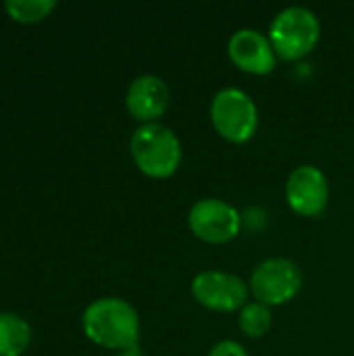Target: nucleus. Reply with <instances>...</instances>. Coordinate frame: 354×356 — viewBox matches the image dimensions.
<instances>
[{
  "label": "nucleus",
  "instance_id": "nucleus-5",
  "mask_svg": "<svg viewBox=\"0 0 354 356\" xmlns=\"http://www.w3.org/2000/svg\"><path fill=\"white\" fill-rule=\"evenodd\" d=\"M303 282V271L292 259L273 257L255 267L248 288L257 302H263L267 307H280L300 294Z\"/></svg>",
  "mask_w": 354,
  "mask_h": 356
},
{
  "label": "nucleus",
  "instance_id": "nucleus-13",
  "mask_svg": "<svg viewBox=\"0 0 354 356\" xmlns=\"http://www.w3.org/2000/svg\"><path fill=\"white\" fill-rule=\"evenodd\" d=\"M54 0H6L4 10L19 23H38L54 10Z\"/></svg>",
  "mask_w": 354,
  "mask_h": 356
},
{
  "label": "nucleus",
  "instance_id": "nucleus-10",
  "mask_svg": "<svg viewBox=\"0 0 354 356\" xmlns=\"http://www.w3.org/2000/svg\"><path fill=\"white\" fill-rule=\"evenodd\" d=\"M169 86L165 83L163 77L146 73L136 77L125 94V106L127 113L144 123H159V119L167 113L169 108Z\"/></svg>",
  "mask_w": 354,
  "mask_h": 356
},
{
  "label": "nucleus",
  "instance_id": "nucleus-15",
  "mask_svg": "<svg viewBox=\"0 0 354 356\" xmlns=\"http://www.w3.org/2000/svg\"><path fill=\"white\" fill-rule=\"evenodd\" d=\"M115 356H144V353L136 346V348H129V350H123V353H117Z\"/></svg>",
  "mask_w": 354,
  "mask_h": 356
},
{
  "label": "nucleus",
  "instance_id": "nucleus-7",
  "mask_svg": "<svg viewBox=\"0 0 354 356\" xmlns=\"http://www.w3.org/2000/svg\"><path fill=\"white\" fill-rule=\"evenodd\" d=\"M248 284L230 271L209 269L192 280L194 300L215 313H236L248 305Z\"/></svg>",
  "mask_w": 354,
  "mask_h": 356
},
{
  "label": "nucleus",
  "instance_id": "nucleus-6",
  "mask_svg": "<svg viewBox=\"0 0 354 356\" xmlns=\"http://www.w3.org/2000/svg\"><path fill=\"white\" fill-rule=\"evenodd\" d=\"M190 232L207 244H227L240 236L242 215L227 200L202 198L188 213Z\"/></svg>",
  "mask_w": 354,
  "mask_h": 356
},
{
  "label": "nucleus",
  "instance_id": "nucleus-4",
  "mask_svg": "<svg viewBox=\"0 0 354 356\" xmlns=\"http://www.w3.org/2000/svg\"><path fill=\"white\" fill-rule=\"evenodd\" d=\"M211 123L223 140L232 144H244L257 134L259 108L252 96L244 90L223 88L213 96Z\"/></svg>",
  "mask_w": 354,
  "mask_h": 356
},
{
  "label": "nucleus",
  "instance_id": "nucleus-12",
  "mask_svg": "<svg viewBox=\"0 0 354 356\" xmlns=\"http://www.w3.org/2000/svg\"><path fill=\"white\" fill-rule=\"evenodd\" d=\"M238 325H240L244 336L263 338L265 334H269V330L273 325L271 307H267L263 302H257V300L248 302L246 307H242V311L238 315Z\"/></svg>",
  "mask_w": 354,
  "mask_h": 356
},
{
  "label": "nucleus",
  "instance_id": "nucleus-9",
  "mask_svg": "<svg viewBox=\"0 0 354 356\" xmlns=\"http://www.w3.org/2000/svg\"><path fill=\"white\" fill-rule=\"evenodd\" d=\"M230 60L244 73L269 75L277 65V54L269 42V35L257 29H238L227 42Z\"/></svg>",
  "mask_w": 354,
  "mask_h": 356
},
{
  "label": "nucleus",
  "instance_id": "nucleus-8",
  "mask_svg": "<svg viewBox=\"0 0 354 356\" xmlns=\"http://www.w3.org/2000/svg\"><path fill=\"white\" fill-rule=\"evenodd\" d=\"M288 207L300 217H321L330 202V181L315 165L296 167L286 181Z\"/></svg>",
  "mask_w": 354,
  "mask_h": 356
},
{
  "label": "nucleus",
  "instance_id": "nucleus-3",
  "mask_svg": "<svg viewBox=\"0 0 354 356\" xmlns=\"http://www.w3.org/2000/svg\"><path fill=\"white\" fill-rule=\"evenodd\" d=\"M321 40L319 17L307 6L280 10L269 25V42L284 60H300L311 54Z\"/></svg>",
  "mask_w": 354,
  "mask_h": 356
},
{
  "label": "nucleus",
  "instance_id": "nucleus-1",
  "mask_svg": "<svg viewBox=\"0 0 354 356\" xmlns=\"http://www.w3.org/2000/svg\"><path fill=\"white\" fill-rule=\"evenodd\" d=\"M83 334L94 344L108 350H129L140 340L138 311L121 298H98L81 317Z\"/></svg>",
  "mask_w": 354,
  "mask_h": 356
},
{
  "label": "nucleus",
  "instance_id": "nucleus-14",
  "mask_svg": "<svg viewBox=\"0 0 354 356\" xmlns=\"http://www.w3.org/2000/svg\"><path fill=\"white\" fill-rule=\"evenodd\" d=\"M209 356H250V355H248V350H246L240 342H236V340H221L219 344H215V346L211 348Z\"/></svg>",
  "mask_w": 354,
  "mask_h": 356
},
{
  "label": "nucleus",
  "instance_id": "nucleus-11",
  "mask_svg": "<svg viewBox=\"0 0 354 356\" xmlns=\"http://www.w3.org/2000/svg\"><path fill=\"white\" fill-rule=\"evenodd\" d=\"M29 342V323L15 313H0V356H21Z\"/></svg>",
  "mask_w": 354,
  "mask_h": 356
},
{
  "label": "nucleus",
  "instance_id": "nucleus-2",
  "mask_svg": "<svg viewBox=\"0 0 354 356\" xmlns=\"http://www.w3.org/2000/svg\"><path fill=\"white\" fill-rule=\"evenodd\" d=\"M129 152L136 167L152 177L167 179L182 165V142L177 134L163 123L140 125L129 140Z\"/></svg>",
  "mask_w": 354,
  "mask_h": 356
}]
</instances>
